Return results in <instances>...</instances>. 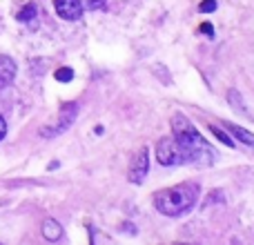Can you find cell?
<instances>
[{"instance_id": "cell-1", "label": "cell", "mask_w": 254, "mask_h": 245, "mask_svg": "<svg viewBox=\"0 0 254 245\" xmlns=\"http://www.w3.org/2000/svg\"><path fill=\"white\" fill-rule=\"evenodd\" d=\"M172 134H174L176 143L188 152L190 163H201V165L205 163L207 165V163L214 161L216 152L205 143V138L198 134V129L185 119L183 114H176L174 119H172Z\"/></svg>"}, {"instance_id": "cell-2", "label": "cell", "mask_w": 254, "mask_h": 245, "mask_svg": "<svg viewBox=\"0 0 254 245\" xmlns=\"http://www.w3.org/2000/svg\"><path fill=\"white\" fill-rule=\"evenodd\" d=\"M198 201V185L196 183H181L170 189H161L154 194V205L165 216H183L196 205Z\"/></svg>"}, {"instance_id": "cell-3", "label": "cell", "mask_w": 254, "mask_h": 245, "mask_svg": "<svg viewBox=\"0 0 254 245\" xmlns=\"http://www.w3.org/2000/svg\"><path fill=\"white\" fill-rule=\"evenodd\" d=\"M156 158L161 165H185L190 163V156L183 147L174 140V136H165L156 145Z\"/></svg>"}, {"instance_id": "cell-4", "label": "cell", "mask_w": 254, "mask_h": 245, "mask_svg": "<svg viewBox=\"0 0 254 245\" xmlns=\"http://www.w3.org/2000/svg\"><path fill=\"white\" fill-rule=\"evenodd\" d=\"M149 172V149L143 147L134 158H131V165H129V181L136 185H140L145 181Z\"/></svg>"}, {"instance_id": "cell-5", "label": "cell", "mask_w": 254, "mask_h": 245, "mask_svg": "<svg viewBox=\"0 0 254 245\" xmlns=\"http://www.w3.org/2000/svg\"><path fill=\"white\" fill-rule=\"evenodd\" d=\"M56 13L63 20H78L83 16V2L80 0H54Z\"/></svg>"}, {"instance_id": "cell-6", "label": "cell", "mask_w": 254, "mask_h": 245, "mask_svg": "<svg viewBox=\"0 0 254 245\" xmlns=\"http://www.w3.org/2000/svg\"><path fill=\"white\" fill-rule=\"evenodd\" d=\"M16 78V62L9 56H0V85H9Z\"/></svg>"}, {"instance_id": "cell-7", "label": "cell", "mask_w": 254, "mask_h": 245, "mask_svg": "<svg viewBox=\"0 0 254 245\" xmlns=\"http://www.w3.org/2000/svg\"><path fill=\"white\" fill-rule=\"evenodd\" d=\"M43 237L47 239V241H52V243L61 241V237H63V225L58 223V221H54V219H47V221L43 223Z\"/></svg>"}, {"instance_id": "cell-8", "label": "cell", "mask_w": 254, "mask_h": 245, "mask_svg": "<svg viewBox=\"0 0 254 245\" xmlns=\"http://www.w3.org/2000/svg\"><path fill=\"white\" fill-rule=\"evenodd\" d=\"M225 127H228V129L232 131L239 140H243L246 145H252V147H254V134H250L248 129H243V127H239V125H225Z\"/></svg>"}, {"instance_id": "cell-9", "label": "cell", "mask_w": 254, "mask_h": 245, "mask_svg": "<svg viewBox=\"0 0 254 245\" xmlns=\"http://www.w3.org/2000/svg\"><path fill=\"white\" fill-rule=\"evenodd\" d=\"M36 13H38L36 4L29 2V4H25V7L18 11V20H20V22H29V20H34V18H36Z\"/></svg>"}, {"instance_id": "cell-10", "label": "cell", "mask_w": 254, "mask_h": 245, "mask_svg": "<svg viewBox=\"0 0 254 245\" xmlns=\"http://www.w3.org/2000/svg\"><path fill=\"white\" fill-rule=\"evenodd\" d=\"M210 131H212V134H214L216 138H219V140H221V143H223V145H228V147H234V140L230 138V136L225 134V131L221 129V127H216V125H210Z\"/></svg>"}, {"instance_id": "cell-11", "label": "cell", "mask_w": 254, "mask_h": 245, "mask_svg": "<svg viewBox=\"0 0 254 245\" xmlns=\"http://www.w3.org/2000/svg\"><path fill=\"white\" fill-rule=\"evenodd\" d=\"M54 76H56L58 83H69V80L74 78V69H69V67H61Z\"/></svg>"}, {"instance_id": "cell-12", "label": "cell", "mask_w": 254, "mask_h": 245, "mask_svg": "<svg viewBox=\"0 0 254 245\" xmlns=\"http://www.w3.org/2000/svg\"><path fill=\"white\" fill-rule=\"evenodd\" d=\"M83 2H85V7L92 9V11H103L105 4H107V0H83Z\"/></svg>"}, {"instance_id": "cell-13", "label": "cell", "mask_w": 254, "mask_h": 245, "mask_svg": "<svg viewBox=\"0 0 254 245\" xmlns=\"http://www.w3.org/2000/svg\"><path fill=\"white\" fill-rule=\"evenodd\" d=\"M198 9H201L203 13H212V11L216 9V0H203L201 7H198Z\"/></svg>"}, {"instance_id": "cell-14", "label": "cell", "mask_w": 254, "mask_h": 245, "mask_svg": "<svg viewBox=\"0 0 254 245\" xmlns=\"http://www.w3.org/2000/svg\"><path fill=\"white\" fill-rule=\"evenodd\" d=\"M201 31H203V34H207V36H210V38H212V36H214V27H212L210 22H205V25H201Z\"/></svg>"}, {"instance_id": "cell-15", "label": "cell", "mask_w": 254, "mask_h": 245, "mask_svg": "<svg viewBox=\"0 0 254 245\" xmlns=\"http://www.w3.org/2000/svg\"><path fill=\"white\" fill-rule=\"evenodd\" d=\"M4 136H7V121L0 116V140H2Z\"/></svg>"}]
</instances>
